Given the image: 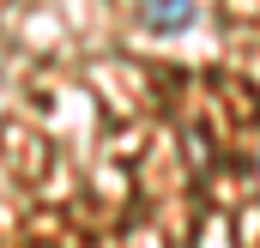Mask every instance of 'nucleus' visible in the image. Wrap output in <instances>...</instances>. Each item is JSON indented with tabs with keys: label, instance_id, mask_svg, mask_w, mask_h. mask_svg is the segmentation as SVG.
<instances>
[{
	"label": "nucleus",
	"instance_id": "obj_1",
	"mask_svg": "<svg viewBox=\"0 0 260 248\" xmlns=\"http://www.w3.org/2000/svg\"><path fill=\"white\" fill-rule=\"evenodd\" d=\"M194 6H200V0H145V24L170 37V30H182V24L194 18Z\"/></svg>",
	"mask_w": 260,
	"mask_h": 248
}]
</instances>
